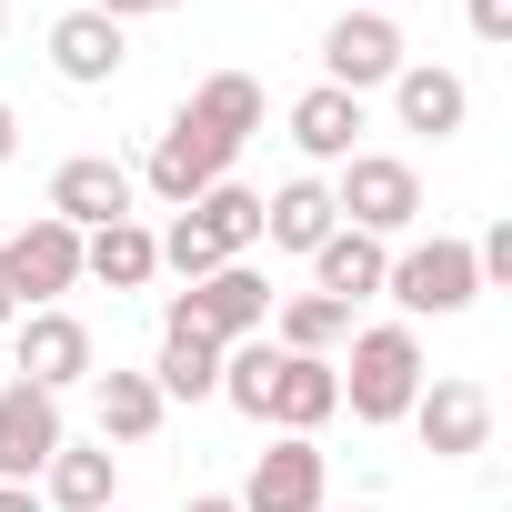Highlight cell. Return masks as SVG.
Returning a JSON list of instances; mask_svg holds the SVG:
<instances>
[{"label":"cell","mask_w":512,"mask_h":512,"mask_svg":"<svg viewBox=\"0 0 512 512\" xmlns=\"http://www.w3.org/2000/svg\"><path fill=\"white\" fill-rule=\"evenodd\" d=\"M191 221L231 251V262H251V251H262V191H251V181H211V191L191 201Z\"/></svg>","instance_id":"cell-25"},{"label":"cell","mask_w":512,"mask_h":512,"mask_svg":"<svg viewBox=\"0 0 512 512\" xmlns=\"http://www.w3.org/2000/svg\"><path fill=\"white\" fill-rule=\"evenodd\" d=\"M342 412V382H332V362H312V352H282V382H272V422L262 432H302V442H322V422Z\"/></svg>","instance_id":"cell-19"},{"label":"cell","mask_w":512,"mask_h":512,"mask_svg":"<svg viewBox=\"0 0 512 512\" xmlns=\"http://www.w3.org/2000/svg\"><path fill=\"white\" fill-rule=\"evenodd\" d=\"M71 442L61 422V392H31V382H0V482H41V462Z\"/></svg>","instance_id":"cell-12"},{"label":"cell","mask_w":512,"mask_h":512,"mask_svg":"<svg viewBox=\"0 0 512 512\" xmlns=\"http://www.w3.org/2000/svg\"><path fill=\"white\" fill-rule=\"evenodd\" d=\"M362 11H392V0H362Z\"/></svg>","instance_id":"cell-35"},{"label":"cell","mask_w":512,"mask_h":512,"mask_svg":"<svg viewBox=\"0 0 512 512\" xmlns=\"http://www.w3.org/2000/svg\"><path fill=\"white\" fill-rule=\"evenodd\" d=\"M231 161H241V141H221L201 111H171V121H161V141H151V161H141L131 181H141L161 211H191L211 181H231Z\"/></svg>","instance_id":"cell-5"},{"label":"cell","mask_w":512,"mask_h":512,"mask_svg":"<svg viewBox=\"0 0 512 512\" xmlns=\"http://www.w3.org/2000/svg\"><path fill=\"white\" fill-rule=\"evenodd\" d=\"M91 11H101V21H121V31H131V21H151V11H191V0H91Z\"/></svg>","instance_id":"cell-29"},{"label":"cell","mask_w":512,"mask_h":512,"mask_svg":"<svg viewBox=\"0 0 512 512\" xmlns=\"http://www.w3.org/2000/svg\"><path fill=\"white\" fill-rule=\"evenodd\" d=\"M462 21H472V41H512V0H462Z\"/></svg>","instance_id":"cell-28"},{"label":"cell","mask_w":512,"mask_h":512,"mask_svg":"<svg viewBox=\"0 0 512 512\" xmlns=\"http://www.w3.org/2000/svg\"><path fill=\"white\" fill-rule=\"evenodd\" d=\"M382 302H392L402 322H452V312H472V302H482L472 241H452V231L402 241V251H392V272H382Z\"/></svg>","instance_id":"cell-2"},{"label":"cell","mask_w":512,"mask_h":512,"mask_svg":"<svg viewBox=\"0 0 512 512\" xmlns=\"http://www.w3.org/2000/svg\"><path fill=\"white\" fill-rule=\"evenodd\" d=\"M332 211H342V231L412 241V221H422V171H412L402 151H352V161L332 171Z\"/></svg>","instance_id":"cell-4"},{"label":"cell","mask_w":512,"mask_h":512,"mask_svg":"<svg viewBox=\"0 0 512 512\" xmlns=\"http://www.w3.org/2000/svg\"><path fill=\"white\" fill-rule=\"evenodd\" d=\"M402 61H412V41H402V21H392V11H362V0H352V11L322 31V81H332V91H352V101H362V91H392V71H402Z\"/></svg>","instance_id":"cell-8"},{"label":"cell","mask_w":512,"mask_h":512,"mask_svg":"<svg viewBox=\"0 0 512 512\" xmlns=\"http://www.w3.org/2000/svg\"><path fill=\"white\" fill-rule=\"evenodd\" d=\"M272 382H282V342H272V332L221 352V402H231L241 422H272Z\"/></svg>","instance_id":"cell-26"},{"label":"cell","mask_w":512,"mask_h":512,"mask_svg":"<svg viewBox=\"0 0 512 512\" xmlns=\"http://www.w3.org/2000/svg\"><path fill=\"white\" fill-rule=\"evenodd\" d=\"M181 111H201L221 141H251V131L272 121V101H262V81H251V71H211V81H191V101H181Z\"/></svg>","instance_id":"cell-24"},{"label":"cell","mask_w":512,"mask_h":512,"mask_svg":"<svg viewBox=\"0 0 512 512\" xmlns=\"http://www.w3.org/2000/svg\"><path fill=\"white\" fill-rule=\"evenodd\" d=\"M382 272H392V241H372V231H332V241L312 251V292H332L342 312H352V302H372V292H382Z\"/></svg>","instance_id":"cell-20"},{"label":"cell","mask_w":512,"mask_h":512,"mask_svg":"<svg viewBox=\"0 0 512 512\" xmlns=\"http://www.w3.org/2000/svg\"><path fill=\"white\" fill-rule=\"evenodd\" d=\"M31 492H41L51 512H111V502H121V462H111V442H61Z\"/></svg>","instance_id":"cell-17"},{"label":"cell","mask_w":512,"mask_h":512,"mask_svg":"<svg viewBox=\"0 0 512 512\" xmlns=\"http://www.w3.org/2000/svg\"><path fill=\"white\" fill-rule=\"evenodd\" d=\"M0 292H11V312H61L81 292V231L31 211L21 231H0Z\"/></svg>","instance_id":"cell-3"},{"label":"cell","mask_w":512,"mask_h":512,"mask_svg":"<svg viewBox=\"0 0 512 512\" xmlns=\"http://www.w3.org/2000/svg\"><path fill=\"white\" fill-rule=\"evenodd\" d=\"M131 201H141V181H131V161H111V151H71L61 171H51V221H71V231H101V221H131Z\"/></svg>","instance_id":"cell-10"},{"label":"cell","mask_w":512,"mask_h":512,"mask_svg":"<svg viewBox=\"0 0 512 512\" xmlns=\"http://www.w3.org/2000/svg\"><path fill=\"white\" fill-rule=\"evenodd\" d=\"M412 432H422V452L432 462H472V452H492V392L482 382H422V402H412Z\"/></svg>","instance_id":"cell-11"},{"label":"cell","mask_w":512,"mask_h":512,"mask_svg":"<svg viewBox=\"0 0 512 512\" xmlns=\"http://www.w3.org/2000/svg\"><path fill=\"white\" fill-rule=\"evenodd\" d=\"M51 71H61L71 91H111V81L131 71V31H121V21H101L91 0H81V11H61V21H51Z\"/></svg>","instance_id":"cell-13"},{"label":"cell","mask_w":512,"mask_h":512,"mask_svg":"<svg viewBox=\"0 0 512 512\" xmlns=\"http://www.w3.org/2000/svg\"><path fill=\"white\" fill-rule=\"evenodd\" d=\"M11 322H21V312H11V292H0V332H11Z\"/></svg>","instance_id":"cell-33"},{"label":"cell","mask_w":512,"mask_h":512,"mask_svg":"<svg viewBox=\"0 0 512 512\" xmlns=\"http://www.w3.org/2000/svg\"><path fill=\"white\" fill-rule=\"evenodd\" d=\"M91 372H101V342H91V322H81L71 302L11 322V382H31V392H71V382H91Z\"/></svg>","instance_id":"cell-7"},{"label":"cell","mask_w":512,"mask_h":512,"mask_svg":"<svg viewBox=\"0 0 512 512\" xmlns=\"http://www.w3.org/2000/svg\"><path fill=\"white\" fill-rule=\"evenodd\" d=\"M81 282H111V292H151L161 282V251H151V221H101L81 231Z\"/></svg>","instance_id":"cell-18"},{"label":"cell","mask_w":512,"mask_h":512,"mask_svg":"<svg viewBox=\"0 0 512 512\" xmlns=\"http://www.w3.org/2000/svg\"><path fill=\"white\" fill-rule=\"evenodd\" d=\"M91 412H101V442H151L171 402L151 392V372H91Z\"/></svg>","instance_id":"cell-22"},{"label":"cell","mask_w":512,"mask_h":512,"mask_svg":"<svg viewBox=\"0 0 512 512\" xmlns=\"http://www.w3.org/2000/svg\"><path fill=\"white\" fill-rule=\"evenodd\" d=\"M11 161H21V111L0 101V171H11Z\"/></svg>","instance_id":"cell-30"},{"label":"cell","mask_w":512,"mask_h":512,"mask_svg":"<svg viewBox=\"0 0 512 512\" xmlns=\"http://www.w3.org/2000/svg\"><path fill=\"white\" fill-rule=\"evenodd\" d=\"M352 512H372V502H352Z\"/></svg>","instance_id":"cell-36"},{"label":"cell","mask_w":512,"mask_h":512,"mask_svg":"<svg viewBox=\"0 0 512 512\" xmlns=\"http://www.w3.org/2000/svg\"><path fill=\"white\" fill-rule=\"evenodd\" d=\"M292 151H302L312 171H342V161L362 151V101L332 91V81H312V91L292 101Z\"/></svg>","instance_id":"cell-16"},{"label":"cell","mask_w":512,"mask_h":512,"mask_svg":"<svg viewBox=\"0 0 512 512\" xmlns=\"http://www.w3.org/2000/svg\"><path fill=\"white\" fill-rule=\"evenodd\" d=\"M332 382H342V402H352V422H412V402H422V332L412 322H372V332H352V362H332Z\"/></svg>","instance_id":"cell-1"},{"label":"cell","mask_w":512,"mask_h":512,"mask_svg":"<svg viewBox=\"0 0 512 512\" xmlns=\"http://www.w3.org/2000/svg\"><path fill=\"white\" fill-rule=\"evenodd\" d=\"M272 342H282V352H312V362H332V352L352 342V312H342L332 292H292V302H272Z\"/></svg>","instance_id":"cell-23"},{"label":"cell","mask_w":512,"mask_h":512,"mask_svg":"<svg viewBox=\"0 0 512 512\" xmlns=\"http://www.w3.org/2000/svg\"><path fill=\"white\" fill-rule=\"evenodd\" d=\"M151 392L161 402H221V342L161 322V362H151Z\"/></svg>","instance_id":"cell-21"},{"label":"cell","mask_w":512,"mask_h":512,"mask_svg":"<svg viewBox=\"0 0 512 512\" xmlns=\"http://www.w3.org/2000/svg\"><path fill=\"white\" fill-rule=\"evenodd\" d=\"M0 512H51V502H41L31 482H0Z\"/></svg>","instance_id":"cell-31"},{"label":"cell","mask_w":512,"mask_h":512,"mask_svg":"<svg viewBox=\"0 0 512 512\" xmlns=\"http://www.w3.org/2000/svg\"><path fill=\"white\" fill-rule=\"evenodd\" d=\"M111 512H121V502H111Z\"/></svg>","instance_id":"cell-37"},{"label":"cell","mask_w":512,"mask_h":512,"mask_svg":"<svg viewBox=\"0 0 512 512\" xmlns=\"http://www.w3.org/2000/svg\"><path fill=\"white\" fill-rule=\"evenodd\" d=\"M161 322H181V332H201V342H262L272 332V282L251 272V262H221L211 282H191V292H171V312Z\"/></svg>","instance_id":"cell-6"},{"label":"cell","mask_w":512,"mask_h":512,"mask_svg":"<svg viewBox=\"0 0 512 512\" xmlns=\"http://www.w3.org/2000/svg\"><path fill=\"white\" fill-rule=\"evenodd\" d=\"M241 512H332V462L302 432H272V452H251V482L231 492Z\"/></svg>","instance_id":"cell-9"},{"label":"cell","mask_w":512,"mask_h":512,"mask_svg":"<svg viewBox=\"0 0 512 512\" xmlns=\"http://www.w3.org/2000/svg\"><path fill=\"white\" fill-rule=\"evenodd\" d=\"M392 111H402V131L452 141V131L472 121V81H462V71H442V61H402V71H392Z\"/></svg>","instance_id":"cell-14"},{"label":"cell","mask_w":512,"mask_h":512,"mask_svg":"<svg viewBox=\"0 0 512 512\" xmlns=\"http://www.w3.org/2000/svg\"><path fill=\"white\" fill-rule=\"evenodd\" d=\"M151 251H161V272H171L181 292H191V282H211V272L231 262V251H221V241H211L191 211H171V231H151Z\"/></svg>","instance_id":"cell-27"},{"label":"cell","mask_w":512,"mask_h":512,"mask_svg":"<svg viewBox=\"0 0 512 512\" xmlns=\"http://www.w3.org/2000/svg\"><path fill=\"white\" fill-rule=\"evenodd\" d=\"M181 512H241V502H231V492H191Z\"/></svg>","instance_id":"cell-32"},{"label":"cell","mask_w":512,"mask_h":512,"mask_svg":"<svg viewBox=\"0 0 512 512\" xmlns=\"http://www.w3.org/2000/svg\"><path fill=\"white\" fill-rule=\"evenodd\" d=\"M332 231H342V211H332V181H322V171L262 191V241H272V251H302V262H312Z\"/></svg>","instance_id":"cell-15"},{"label":"cell","mask_w":512,"mask_h":512,"mask_svg":"<svg viewBox=\"0 0 512 512\" xmlns=\"http://www.w3.org/2000/svg\"><path fill=\"white\" fill-rule=\"evenodd\" d=\"M0 31H11V0H0Z\"/></svg>","instance_id":"cell-34"}]
</instances>
